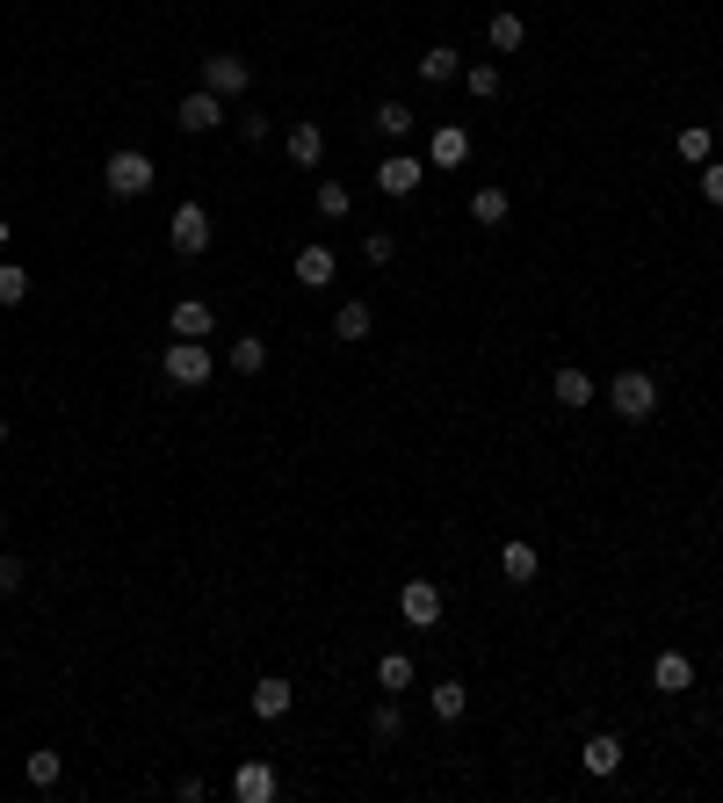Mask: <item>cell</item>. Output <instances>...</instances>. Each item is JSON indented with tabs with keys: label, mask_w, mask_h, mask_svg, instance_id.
I'll list each match as a JSON object with an SVG mask.
<instances>
[{
	"label": "cell",
	"mask_w": 723,
	"mask_h": 803,
	"mask_svg": "<svg viewBox=\"0 0 723 803\" xmlns=\"http://www.w3.org/2000/svg\"><path fill=\"white\" fill-rule=\"evenodd\" d=\"M608 405H615V420L644 427V420L658 413V377H652V369H615V384H608Z\"/></svg>",
	"instance_id": "6da1fadb"
},
{
	"label": "cell",
	"mask_w": 723,
	"mask_h": 803,
	"mask_svg": "<svg viewBox=\"0 0 723 803\" xmlns=\"http://www.w3.org/2000/svg\"><path fill=\"white\" fill-rule=\"evenodd\" d=\"M159 369H167V384L203 391L210 377H218V355H210L203 341H174V348H159Z\"/></svg>",
	"instance_id": "7a4b0ae2"
},
{
	"label": "cell",
	"mask_w": 723,
	"mask_h": 803,
	"mask_svg": "<svg viewBox=\"0 0 723 803\" xmlns=\"http://www.w3.org/2000/svg\"><path fill=\"white\" fill-rule=\"evenodd\" d=\"M153 181H159V167H153L145 153H131V145L102 159V189H109V196H123V203H131V196H153Z\"/></svg>",
	"instance_id": "3957f363"
},
{
	"label": "cell",
	"mask_w": 723,
	"mask_h": 803,
	"mask_svg": "<svg viewBox=\"0 0 723 803\" xmlns=\"http://www.w3.org/2000/svg\"><path fill=\"white\" fill-rule=\"evenodd\" d=\"M167 246L181 254V261H196V254H210V210L196 203H174V218H167Z\"/></svg>",
	"instance_id": "277c9868"
},
{
	"label": "cell",
	"mask_w": 723,
	"mask_h": 803,
	"mask_svg": "<svg viewBox=\"0 0 723 803\" xmlns=\"http://www.w3.org/2000/svg\"><path fill=\"white\" fill-rule=\"evenodd\" d=\"M203 88L224 94V102H240V94L254 88V66H246L240 52H210V58H203Z\"/></svg>",
	"instance_id": "5b68a950"
},
{
	"label": "cell",
	"mask_w": 723,
	"mask_h": 803,
	"mask_svg": "<svg viewBox=\"0 0 723 803\" xmlns=\"http://www.w3.org/2000/svg\"><path fill=\"white\" fill-rule=\"evenodd\" d=\"M398 615L413 629H434L442 623V587H434V579H405V587H398Z\"/></svg>",
	"instance_id": "8992f818"
},
{
	"label": "cell",
	"mask_w": 723,
	"mask_h": 803,
	"mask_svg": "<svg viewBox=\"0 0 723 803\" xmlns=\"http://www.w3.org/2000/svg\"><path fill=\"white\" fill-rule=\"evenodd\" d=\"M167 326H174V341H210V333H218V312H210L203 298H174Z\"/></svg>",
	"instance_id": "52a82bcc"
},
{
	"label": "cell",
	"mask_w": 723,
	"mask_h": 803,
	"mask_svg": "<svg viewBox=\"0 0 723 803\" xmlns=\"http://www.w3.org/2000/svg\"><path fill=\"white\" fill-rule=\"evenodd\" d=\"M282 153H290L297 167H304V175H311V167L326 159V131H319V123H311V116H297L290 131H282Z\"/></svg>",
	"instance_id": "ba28073f"
},
{
	"label": "cell",
	"mask_w": 723,
	"mask_h": 803,
	"mask_svg": "<svg viewBox=\"0 0 723 803\" xmlns=\"http://www.w3.org/2000/svg\"><path fill=\"white\" fill-rule=\"evenodd\" d=\"M420 181H427V167H420V153H391V159H383V167H377V189H383V196H413Z\"/></svg>",
	"instance_id": "9c48e42d"
},
{
	"label": "cell",
	"mask_w": 723,
	"mask_h": 803,
	"mask_svg": "<svg viewBox=\"0 0 723 803\" xmlns=\"http://www.w3.org/2000/svg\"><path fill=\"white\" fill-rule=\"evenodd\" d=\"M276 789H282V774L268 768V760H246V768L232 774V796L240 803H276Z\"/></svg>",
	"instance_id": "30bf717a"
},
{
	"label": "cell",
	"mask_w": 723,
	"mask_h": 803,
	"mask_svg": "<svg viewBox=\"0 0 723 803\" xmlns=\"http://www.w3.org/2000/svg\"><path fill=\"white\" fill-rule=\"evenodd\" d=\"M181 131H218V123H232L224 116V94H210V88H196V94H181Z\"/></svg>",
	"instance_id": "8fae6325"
},
{
	"label": "cell",
	"mask_w": 723,
	"mask_h": 803,
	"mask_svg": "<svg viewBox=\"0 0 723 803\" xmlns=\"http://www.w3.org/2000/svg\"><path fill=\"white\" fill-rule=\"evenodd\" d=\"M297 282H304V290H326V282L333 276H341V261H333V246H319V239H311V246H297Z\"/></svg>",
	"instance_id": "7c38bea8"
},
{
	"label": "cell",
	"mask_w": 723,
	"mask_h": 803,
	"mask_svg": "<svg viewBox=\"0 0 723 803\" xmlns=\"http://www.w3.org/2000/svg\"><path fill=\"white\" fill-rule=\"evenodd\" d=\"M652 688H658V695H688V688H694V659H688V651H658V659H652Z\"/></svg>",
	"instance_id": "4fadbf2b"
},
{
	"label": "cell",
	"mask_w": 723,
	"mask_h": 803,
	"mask_svg": "<svg viewBox=\"0 0 723 803\" xmlns=\"http://www.w3.org/2000/svg\"><path fill=\"white\" fill-rule=\"evenodd\" d=\"M290 702H297V688L282 681V673H260V681H254V716H260V724L290 716Z\"/></svg>",
	"instance_id": "5bb4252c"
},
{
	"label": "cell",
	"mask_w": 723,
	"mask_h": 803,
	"mask_svg": "<svg viewBox=\"0 0 723 803\" xmlns=\"http://www.w3.org/2000/svg\"><path fill=\"white\" fill-rule=\"evenodd\" d=\"M507 218H514V196H507V189H492V181H485V189H470V225L500 232Z\"/></svg>",
	"instance_id": "9a60e30c"
},
{
	"label": "cell",
	"mask_w": 723,
	"mask_h": 803,
	"mask_svg": "<svg viewBox=\"0 0 723 803\" xmlns=\"http://www.w3.org/2000/svg\"><path fill=\"white\" fill-rule=\"evenodd\" d=\"M420 80H427V88L464 80V52H456V44H427V52H420Z\"/></svg>",
	"instance_id": "2e32d148"
},
{
	"label": "cell",
	"mask_w": 723,
	"mask_h": 803,
	"mask_svg": "<svg viewBox=\"0 0 723 803\" xmlns=\"http://www.w3.org/2000/svg\"><path fill=\"white\" fill-rule=\"evenodd\" d=\"M224 369H232V377H260V369H268V341H260V333H240V341L224 348Z\"/></svg>",
	"instance_id": "e0dca14e"
},
{
	"label": "cell",
	"mask_w": 723,
	"mask_h": 803,
	"mask_svg": "<svg viewBox=\"0 0 723 803\" xmlns=\"http://www.w3.org/2000/svg\"><path fill=\"white\" fill-rule=\"evenodd\" d=\"M579 760H586V774H601V782H608V774L622 768V738H615V732H593V738L579 746Z\"/></svg>",
	"instance_id": "ac0fdd59"
},
{
	"label": "cell",
	"mask_w": 723,
	"mask_h": 803,
	"mask_svg": "<svg viewBox=\"0 0 723 803\" xmlns=\"http://www.w3.org/2000/svg\"><path fill=\"white\" fill-rule=\"evenodd\" d=\"M485 44H492V52H521V44H529V22H521L514 15V8H500V15H492V22H485Z\"/></svg>",
	"instance_id": "d6986e66"
},
{
	"label": "cell",
	"mask_w": 723,
	"mask_h": 803,
	"mask_svg": "<svg viewBox=\"0 0 723 803\" xmlns=\"http://www.w3.org/2000/svg\"><path fill=\"white\" fill-rule=\"evenodd\" d=\"M427 159H434V167H464V159H470V131H464V123H442L434 145H427Z\"/></svg>",
	"instance_id": "ffe728a7"
},
{
	"label": "cell",
	"mask_w": 723,
	"mask_h": 803,
	"mask_svg": "<svg viewBox=\"0 0 723 803\" xmlns=\"http://www.w3.org/2000/svg\"><path fill=\"white\" fill-rule=\"evenodd\" d=\"M377 131H383L391 145H405V138L420 131V109H413V102H377Z\"/></svg>",
	"instance_id": "44dd1931"
},
{
	"label": "cell",
	"mask_w": 723,
	"mask_h": 803,
	"mask_svg": "<svg viewBox=\"0 0 723 803\" xmlns=\"http://www.w3.org/2000/svg\"><path fill=\"white\" fill-rule=\"evenodd\" d=\"M464 88H470V102H500V94H507V73L492 66V58H478V66H464Z\"/></svg>",
	"instance_id": "7402d4cb"
},
{
	"label": "cell",
	"mask_w": 723,
	"mask_h": 803,
	"mask_svg": "<svg viewBox=\"0 0 723 803\" xmlns=\"http://www.w3.org/2000/svg\"><path fill=\"white\" fill-rule=\"evenodd\" d=\"M369 326H377V312L362 298H347L341 312H333V341H369Z\"/></svg>",
	"instance_id": "603a6c76"
},
{
	"label": "cell",
	"mask_w": 723,
	"mask_h": 803,
	"mask_svg": "<svg viewBox=\"0 0 723 803\" xmlns=\"http://www.w3.org/2000/svg\"><path fill=\"white\" fill-rule=\"evenodd\" d=\"M427 710L442 716V724H456V716L470 710V688H464V681H434V688H427Z\"/></svg>",
	"instance_id": "cb8c5ba5"
},
{
	"label": "cell",
	"mask_w": 723,
	"mask_h": 803,
	"mask_svg": "<svg viewBox=\"0 0 723 803\" xmlns=\"http://www.w3.org/2000/svg\"><path fill=\"white\" fill-rule=\"evenodd\" d=\"M413 681H420V673H413L405 651H383V659H377V688H383V695H405Z\"/></svg>",
	"instance_id": "d4e9b609"
},
{
	"label": "cell",
	"mask_w": 723,
	"mask_h": 803,
	"mask_svg": "<svg viewBox=\"0 0 723 803\" xmlns=\"http://www.w3.org/2000/svg\"><path fill=\"white\" fill-rule=\"evenodd\" d=\"M550 391H557V405H593V377H586V369H557L550 377Z\"/></svg>",
	"instance_id": "484cf974"
},
{
	"label": "cell",
	"mask_w": 723,
	"mask_h": 803,
	"mask_svg": "<svg viewBox=\"0 0 723 803\" xmlns=\"http://www.w3.org/2000/svg\"><path fill=\"white\" fill-rule=\"evenodd\" d=\"M535 565H543V558H535V543H521V536L500 550V572L514 579V587H529V579H535Z\"/></svg>",
	"instance_id": "4316f807"
},
{
	"label": "cell",
	"mask_w": 723,
	"mask_h": 803,
	"mask_svg": "<svg viewBox=\"0 0 723 803\" xmlns=\"http://www.w3.org/2000/svg\"><path fill=\"white\" fill-rule=\"evenodd\" d=\"M22 774H30V782H36V789H52V782H58V774H66V760H58V752H52V746H36V752H30V760H22Z\"/></svg>",
	"instance_id": "83f0119b"
},
{
	"label": "cell",
	"mask_w": 723,
	"mask_h": 803,
	"mask_svg": "<svg viewBox=\"0 0 723 803\" xmlns=\"http://www.w3.org/2000/svg\"><path fill=\"white\" fill-rule=\"evenodd\" d=\"M311 203H319V218H333V225H341L347 210H355V196H347V181H319V196H311Z\"/></svg>",
	"instance_id": "f1b7e54d"
},
{
	"label": "cell",
	"mask_w": 723,
	"mask_h": 803,
	"mask_svg": "<svg viewBox=\"0 0 723 803\" xmlns=\"http://www.w3.org/2000/svg\"><path fill=\"white\" fill-rule=\"evenodd\" d=\"M398 732H405L398 702H377V710H369V738H377V746H398Z\"/></svg>",
	"instance_id": "f546056e"
},
{
	"label": "cell",
	"mask_w": 723,
	"mask_h": 803,
	"mask_svg": "<svg viewBox=\"0 0 723 803\" xmlns=\"http://www.w3.org/2000/svg\"><path fill=\"white\" fill-rule=\"evenodd\" d=\"M362 261H369V268H391L398 261V239H391V232H362Z\"/></svg>",
	"instance_id": "4dcf8cb0"
},
{
	"label": "cell",
	"mask_w": 723,
	"mask_h": 803,
	"mask_svg": "<svg viewBox=\"0 0 723 803\" xmlns=\"http://www.w3.org/2000/svg\"><path fill=\"white\" fill-rule=\"evenodd\" d=\"M30 298V268L22 261H0V304H22Z\"/></svg>",
	"instance_id": "1f68e13d"
},
{
	"label": "cell",
	"mask_w": 723,
	"mask_h": 803,
	"mask_svg": "<svg viewBox=\"0 0 723 803\" xmlns=\"http://www.w3.org/2000/svg\"><path fill=\"white\" fill-rule=\"evenodd\" d=\"M680 159H688V167L709 159V123H688V131H680Z\"/></svg>",
	"instance_id": "d6a6232c"
},
{
	"label": "cell",
	"mask_w": 723,
	"mask_h": 803,
	"mask_svg": "<svg viewBox=\"0 0 723 803\" xmlns=\"http://www.w3.org/2000/svg\"><path fill=\"white\" fill-rule=\"evenodd\" d=\"M232 123H240V138H246V145H268V138H276V123H268V116H254V109H240Z\"/></svg>",
	"instance_id": "836d02e7"
},
{
	"label": "cell",
	"mask_w": 723,
	"mask_h": 803,
	"mask_svg": "<svg viewBox=\"0 0 723 803\" xmlns=\"http://www.w3.org/2000/svg\"><path fill=\"white\" fill-rule=\"evenodd\" d=\"M702 196L723 210V159H702Z\"/></svg>",
	"instance_id": "e575fe53"
},
{
	"label": "cell",
	"mask_w": 723,
	"mask_h": 803,
	"mask_svg": "<svg viewBox=\"0 0 723 803\" xmlns=\"http://www.w3.org/2000/svg\"><path fill=\"white\" fill-rule=\"evenodd\" d=\"M8 594H22V558L0 550V601H8Z\"/></svg>",
	"instance_id": "d590c367"
},
{
	"label": "cell",
	"mask_w": 723,
	"mask_h": 803,
	"mask_svg": "<svg viewBox=\"0 0 723 803\" xmlns=\"http://www.w3.org/2000/svg\"><path fill=\"white\" fill-rule=\"evenodd\" d=\"M8 239H15V225H8V210H0V246H8Z\"/></svg>",
	"instance_id": "8d00e7d4"
},
{
	"label": "cell",
	"mask_w": 723,
	"mask_h": 803,
	"mask_svg": "<svg viewBox=\"0 0 723 803\" xmlns=\"http://www.w3.org/2000/svg\"><path fill=\"white\" fill-rule=\"evenodd\" d=\"M0 442H8V413H0Z\"/></svg>",
	"instance_id": "74e56055"
},
{
	"label": "cell",
	"mask_w": 723,
	"mask_h": 803,
	"mask_svg": "<svg viewBox=\"0 0 723 803\" xmlns=\"http://www.w3.org/2000/svg\"><path fill=\"white\" fill-rule=\"evenodd\" d=\"M0 536H8V514H0Z\"/></svg>",
	"instance_id": "f35d334b"
},
{
	"label": "cell",
	"mask_w": 723,
	"mask_h": 803,
	"mask_svg": "<svg viewBox=\"0 0 723 803\" xmlns=\"http://www.w3.org/2000/svg\"><path fill=\"white\" fill-rule=\"evenodd\" d=\"M716 688H723V666H716Z\"/></svg>",
	"instance_id": "ab89813d"
}]
</instances>
